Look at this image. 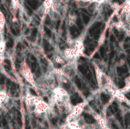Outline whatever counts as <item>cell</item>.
I'll return each mask as SVG.
<instances>
[{"label":"cell","instance_id":"1","mask_svg":"<svg viewBox=\"0 0 130 129\" xmlns=\"http://www.w3.org/2000/svg\"><path fill=\"white\" fill-rule=\"evenodd\" d=\"M25 106L27 111L44 120L50 119L55 115V109L46 102L42 97L32 95L27 92L25 97Z\"/></svg>","mask_w":130,"mask_h":129},{"label":"cell","instance_id":"2","mask_svg":"<svg viewBox=\"0 0 130 129\" xmlns=\"http://www.w3.org/2000/svg\"><path fill=\"white\" fill-rule=\"evenodd\" d=\"M71 94L62 87L57 85L48 96V103L55 109L64 110V113H69L73 106L71 103Z\"/></svg>","mask_w":130,"mask_h":129},{"label":"cell","instance_id":"3","mask_svg":"<svg viewBox=\"0 0 130 129\" xmlns=\"http://www.w3.org/2000/svg\"><path fill=\"white\" fill-rule=\"evenodd\" d=\"M57 86L55 68H49L39 78H35L34 89L42 95L48 97L51 91Z\"/></svg>","mask_w":130,"mask_h":129},{"label":"cell","instance_id":"4","mask_svg":"<svg viewBox=\"0 0 130 129\" xmlns=\"http://www.w3.org/2000/svg\"><path fill=\"white\" fill-rule=\"evenodd\" d=\"M94 70L99 88L101 90L110 93L113 96L118 89L116 87L112 78L107 74H106L104 70H101L98 67L94 66Z\"/></svg>","mask_w":130,"mask_h":129},{"label":"cell","instance_id":"5","mask_svg":"<svg viewBox=\"0 0 130 129\" xmlns=\"http://www.w3.org/2000/svg\"><path fill=\"white\" fill-rule=\"evenodd\" d=\"M78 62H66L59 68H55V72L57 75L69 81H72L78 75Z\"/></svg>","mask_w":130,"mask_h":129},{"label":"cell","instance_id":"6","mask_svg":"<svg viewBox=\"0 0 130 129\" xmlns=\"http://www.w3.org/2000/svg\"><path fill=\"white\" fill-rule=\"evenodd\" d=\"M21 73L22 77L25 79V81L34 88L35 85V78L34 77V75L32 74L31 70L30 69L29 66L27 64H26L24 62L21 65Z\"/></svg>","mask_w":130,"mask_h":129},{"label":"cell","instance_id":"7","mask_svg":"<svg viewBox=\"0 0 130 129\" xmlns=\"http://www.w3.org/2000/svg\"><path fill=\"white\" fill-rule=\"evenodd\" d=\"M13 106V100L11 97L8 94L7 91L0 87V109L2 108H7L9 109Z\"/></svg>","mask_w":130,"mask_h":129},{"label":"cell","instance_id":"8","mask_svg":"<svg viewBox=\"0 0 130 129\" xmlns=\"http://www.w3.org/2000/svg\"><path fill=\"white\" fill-rule=\"evenodd\" d=\"M50 5L48 3V2L46 0H44L43 2V3L39 6V8L37 9V14L40 17H46V15H47V11L50 8Z\"/></svg>","mask_w":130,"mask_h":129},{"label":"cell","instance_id":"9","mask_svg":"<svg viewBox=\"0 0 130 129\" xmlns=\"http://www.w3.org/2000/svg\"><path fill=\"white\" fill-rule=\"evenodd\" d=\"M47 15L49 16L50 20L54 21H60L62 18V14L61 11H59L52 7H50L49 10L47 11Z\"/></svg>","mask_w":130,"mask_h":129},{"label":"cell","instance_id":"10","mask_svg":"<svg viewBox=\"0 0 130 129\" xmlns=\"http://www.w3.org/2000/svg\"><path fill=\"white\" fill-rule=\"evenodd\" d=\"M50 7L61 11L63 8V0H46Z\"/></svg>","mask_w":130,"mask_h":129},{"label":"cell","instance_id":"11","mask_svg":"<svg viewBox=\"0 0 130 129\" xmlns=\"http://www.w3.org/2000/svg\"><path fill=\"white\" fill-rule=\"evenodd\" d=\"M102 5H100V4H98V3H97V2H92V3H91V4L86 8V10H87L90 14H95V13H97V12H98V11H100V9H101V8Z\"/></svg>","mask_w":130,"mask_h":129},{"label":"cell","instance_id":"12","mask_svg":"<svg viewBox=\"0 0 130 129\" xmlns=\"http://www.w3.org/2000/svg\"><path fill=\"white\" fill-rule=\"evenodd\" d=\"M6 19L3 12L0 10V38H4V32L5 27Z\"/></svg>","mask_w":130,"mask_h":129},{"label":"cell","instance_id":"13","mask_svg":"<svg viewBox=\"0 0 130 129\" xmlns=\"http://www.w3.org/2000/svg\"><path fill=\"white\" fill-rule=\"evenodd\" d=\"M6 53V42L4 38H0V61H3Z\"/></svg>","mask_w":130,"mask_h":129},{"label":"cell","instance_id":"14","mask_svg":"<svg viewBox=\"0 0 130 129\" xmlns=\"http://www.w3.org/2000/svg\"><path fill=\"white\" fill-rule=\"evenodd\" d=\"M76 3V6L79 8H85L92 2H94L93 0H75Z\"/></svg>","mask_w":130,"mask_h":129},{"label":"cell","instance_id":"15","mask_svg":"<svg viewBox=\"0 0 130 129\" xmlns=\"http://www.w3.org/2000/svg\"><path fill=\"white\" fill-rule=\"evenodd\" d=\"M20 8V0H11V9L12 13L15 14Z\"/></svg>","mask_w":130,"mask_h":129},{"label":"cell","instance_id":"16","mask_svg":"<svg viewBox=\"0 0 130 129\" xmlns=\"http://www.w3.org/2000/svg\"><path fill=\"white\" fill-rule=\"evenodd\" d=\"M76 14H70L69 17V24L70 25H72L75 24V22L76 21Z\"/></svg>","mask_w":130,"mask_h":129}]
</instances>
